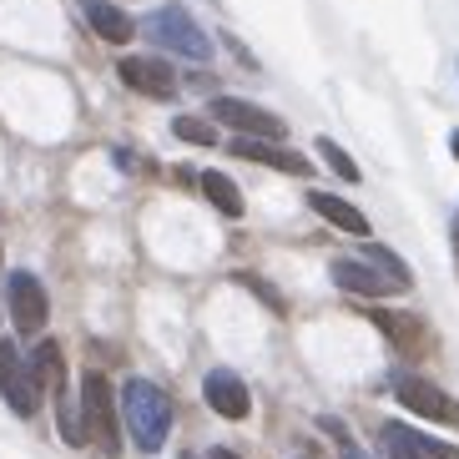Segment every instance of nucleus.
Returning a JSON list of instances; mask_svg holds the SVG:
<instances>
[{
    "mask_svg": "<svg viewBox=\"0 0 459 459\" xmlns=\"http://www.w3.org/2000/svg\"><path fill=\"white\" fill-rule=\"evenodd\" d=\"M122 419H126V429H132V445L157 455L167 445V429H172V399L152 378H126L122 384Z\"/></svg>",
    "mask_w": 459,
    "mask_h": 459,
    "instance_id": "nucleus-1",
    "label": "nucleus"
},
{
    "mask_svg": "<svg viewBox=\"0 0 459 459\" xmlns=\"http://www.w3.org/2000/svg\"><path fill=\"white\" fill-rule=\"evenodd\" d=\"M147 36L157 46H167V51L187 56V61H207L212 56V36L187 15V5H157L147 15Z\"/></svg>",
    "mask_w": 459,
    "mask_h": 459,
    "instance_id": "nucleus-2",
    "label": "nucleus"
},
{
    "mask_svg": "<svg viewBox=\"0 0 459 459\" xmlns=\"http://www.w3.org/2000/svg\"><path fill=\"white\" fill-rule=\"evenodd\" d=\"M82 424H86V439H96L107 455L122 449V434H117V399H111L107 374H96V368L82 378Z\"/></svg>",
    "mask_w": 459,
    "mask_h": 459,
    "instance_id": "nucleus-3",
    "label": "nucleus"
},
{
    "mask_svg": "<svg viewBox=\"0 0 459 459\" xmlns=\"http://www.w3.org/2000/svg\"><path fill=\"white\" fill-rule=\"evenodd\" d=\"M394 399H399L409 414L459 429V399H449V394L439 389V384H429V378H399V384H394Z\"/></svg>",
    "mask_w": 459,
    "mask_h": 459,
    "instance_id": "nucleus-4",
    "label": "nucleus"
},
{
    "mask_svg": "<svg viewBox=\"0 0 459 459\" xmlns=\"http://www.w3.org/2000/svg\"><path fill=\"white\" fill-rule=\"evenodd\" d=\"M0 394H5V404L15 414H26V419L41 409V384H36V374H30V364L21 359L15 343H0Z\"/></svg>",
    "mask_w": 459,
    "mask_h": 459,
    "instance_id": "nucleus-5",
    "label": "nucleus"
},
{
    "mask_svg": "<svg viewBox=\"0 0 459 459\" xmlns=\"http://www.w3.org/2000/svg\"><path fill=\"white\" fill-rule=\"evenodd\" d=\"M212 122H228L238 136H268V142H283L288 136L283 117H273V111L253 107V101H238V96H217L212 101Z\"/></svg>",
    "mask_w": 459,
    "mask_h": 459,
    "instance_id": "nucleus-6",
    "label": "nucleus"
},
{
    "mask_svg": "<svg viewBox=\"0 0 459 459\" xmlns=\"http://www.w3.org/2000/svg\"><path fill=\"white\" fill-rule=\"evenodd\" d=\"M328 278H333L343 293H359V298H389V293H404V288L394 283L389 273H378L368 257H333V268H328Z\"/></svg>",
    "mask_w": 459,
    "mask_h": 459,
    "instance_id": "nucleus-7",
    "label": "nucleus"
},
{
    "mask_svg": "<svg viewBox=\"0 0 459 459\" xmlns=\"http://www.w3.org/2000/svg\"><path fill=\"white\" fill-rule=\"evenodd\" d=\"M5 298H11V318L21 333H41L46 328V288L36 273H11L5 283Z\"/></svg>",
    "mask_w": 459,
    "mask_h": 459,
    "instance_id": "nucleus-8",
    "label": "nucleus"
},
{
    "mask_svg": "<svg viewBox=\"0 0 459 459\" xmlns=\"http://www.w3.org/2000/svg\"><path fill=\"white\" fill-rule=\"evenodd\" d=\"M117 76H122L132 91L152 96V101H167V96H177V76L167 61H157V56H126L122 66H117Z\"/></svg>",
    "mask_w": 459,
    "mask_h": 459,
    "instance_id": "nucleus-9",
    "label": "nucleus"
},
{
    "mask_svg": "<svg viewBox=\"0 0 459 459\" xmlns=\"http://www.w3.org/2000/svg\"><path fill=\"white\" fill-rule=\"evenodd\" d=\"M203 399L212 414L222 419H247V409H253V394H247V384L232 368H212V374L203 378Z\"/></svg>",
    "mask_w": 459,
    "mask_h": 459,
    "instance_id": "nucleus-10",
    "label": "nucleus"
},
{
    "mask_svg": "<svg viewBox=\"0 0 459 459\" xmlns=\"http://www.w3.org/2000/svg\"><path fill=\"white\" fill-rule=\"evenodd\" d=\"M232 152H238V157H247V162H257V167L288 172V177H308L313 172L308 157H298V152L278 147V142H268V136H238V142H232Z\"/></svg>",
    "mask_w": 459,
    "mask_h": 459,
    "instance_id": "nucleus-11",
    "label": "nucleus"
},
{
    "mask_svg": "<svg viewBox=\"0 0 459 459\" xmlns=\"http://www.w3.org/2000/svg\"><path fill=\"white\" fill-rule=\"evenodd\" d=\"M308 203H313V212L324 217V222H333L338 232H349V238H368V217L359 212L353 203H343V197H333V192H313Z\"/></svg>",
    "mask_w": 459,
    "mask_h": 459,
    "instance_id": "nucleus-12",
    "label": "nucleus"
},
{
    "mask_svg": "<svg viewBox=\"0 0 459 459\" xmlns=\"http://www.w3.org/2000/svg\"><path fill=\"white\" fill-rule=\"evenodd\" d=\"M86 21H91V30L101 36V41H111V46H126L136 36L132 15L117 11V5H107V0H86Z\"/></svg>",
    "mask_w": 459,
    "mask_h": 459,
    "instance_id": "nucleus-13",
    "label": "nucleus"
},
{
    "mask_svg": "<svg viewBox=\"0 0 459 459\" xmlns=\"http://www.w3.org/2000/svg\"><path fill=\"white\" fill-rule=\"evenodd\" d=\"M368 318H374L384 333H389V343L399 353H419V343H424V333H419V324L409 318V313H389V308H364Z\"/></svg>",
    "mask_w": 459,
    "mask_h": 459,
    "instance_id": "nucleus-14",
    "label": "nucleus"
},
{
    "mask_svg": "<svg viewBox=\"0 0 459 459\" xmlns=\"http://www.w3.org/2000/svg\"><path fill=\"white\" fill-rule=\"evenodd\" d=\"M30 374H36V384L41 389H66V359H61V343H36V353H30Z\"/></svg>",
    "mask_w": 459,
    "mask_h": 459,
    "instance_id": "nucleus-15",
    "label": "nucleus"
},
{
    "mask_svg": "<svg viewBox=\"0 0 459 459\" xmlns=\"http://www.w3.org/2000/svg\"><path fill=\"white\" fill-rule=\"evenodd\" d=\"M203 192H207V203H212L222 217H243V192H238V182H232V177L203 172Z\"/></svg>",
    "mask_w": 459,
    "mask_h": 459,
    "instance_id": "nucleus-16",
    "label": "nucleus"
},
{
    "mask_svg": "<svg viewBox=\"0 0 459 459\" xmlns=\"http://www.w3.org/2000/svg\"><path fill=\"white\" fill-rule=\"evenodd\" d=\"M172 136H177V142H192V147H217V122H203V117H177Z\"/></svg>",
    "mask_w": 459,
    "mask_h": 459,
    "instance_id": "nucleus-17",
    "label": "nucleus"
},
{
    "mask_svg": "<svg viewBox=\"0 0 459 459\" xmlns=\"http://www.w3.org/2000/svg\"><path fill=\"white\" fill-rule=\"evenodd\" d=\"M384 449H389L394 459H429L424 449L414 445V439H409V429H404V424H384Z\"/></svg>",
    "mask_w": 459,
    "mask_h": 459,
    "instance_id": "nucleus-18",
    "label": "nucleus"
},
{
    "mask_svg": "<svg viewBox=\"0 0 459 459\" xmlns=\"http://www.w3.org/2000/svg\"><path fill=\"white\" fill-rule=\"evenodd\" d=\"M318 157H324L328 167H333L338 177H343V182H359V167H353V157L343 147H338L333 136H324V142H318Z\"/></svg>",
    "mask_w": 459,
    "mask_h": 459,
    "instance_id": "nucleus-19",
    "label": "nucleus"
},
{
    "mask_svg": "<svg viewBox=\"0 0 459 459\" xmlns=\"http://www.w3.org/2000/svg\"><path fill=\"white\" fill-rule=\"evenodd\" d=\"M364 257L374 263L378 273H389V278H394L399 288H409V268H404V263H399V257L389 253V247H364Z\"/></svg>",
    "mask_w": 459,
    "mask_h": 459,
    "instance_id": "nucleus-20",
    "label": "nucleus"
},
{
    "mask_svg": "<svg viewBox=\"0 0 459 459\" xmlns=\"http://www.w3.org/2000/svg\"><path fill=\"white\" fill-rule=\"evenodd\" d=\"M409 439H414V445L424 449L429 459H459V449H455V445H439V439H429V434H419V429H409Z\"/></svg>",
    "mask_w": 459,
    "mask_h": 459,
    "instance_id": "nucleus-21",
    "label": "nucleus"
},
{
    "mask_svg": "<svg viewBox=\"0 0 459 459\" xmlns=\"http://www.w3.org/2000/svg\"><path fill=\"white\" fill-rule=\"evenodd\" d=\"M449 247H455V268H459V217H455V228H449Z\"/></svg>",
    "mask_w": 459,
    "mask_h": 459,
    "instance_id": "nucleus-22",
    "label": "nucleus"
},
{
    "mask_svg": "<svg viewBox=\"0 0 459 459\" xmlns=\"http://www.w3.org/2000/svg\"><path fill=\"white\" fill-rule=\"evenodd\" d=\"M207 459H238V455H232V449H212Z\"/></svg>",
    "mask_w": 459,
    "mask_h": 459,
    "instance_id": "nucleus-23",
    "label": "nucleus"
},
{
    "mask_svg": "<svg viewBox=\"0 0 459 459\" xmlns=\"http://www.w3.org/2000/svg\"><path fill=\"white\" fill-rule=\"evenodd\" d=\"M449 152H455V162H459V132H455V136H449Z\"/></svg>",
    "mask_w": 459,
    "mask_h": 459,
    "instance_id": "nucleus-24",
    "label": "nucleus"
},
{
    "mask_svg": "<svg viewBox=\"0 0 459 459\" xmlns=\"http://www.w3.org/2000/svg\"><path fill=\"white\" fill-rule=\"evenodd\" d=\"M343 459H364V455H359V449H353V445H343Z\"/></svg>",
    "mask_w": 459,
    "mask_h": 459,
    "instance_id": "nucleus-25",
    "label": "nucleus"
}]
</instances>
